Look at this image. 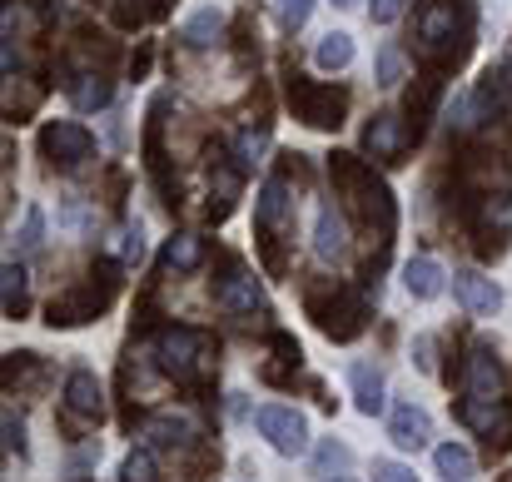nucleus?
Masks as SVG:
<instances>
[{
    "label": "nucleus",
    "instance_id": "1",
    "mask_svg": "<svg viewBox=\"0 0 512 482\" xmlns=\"http://www.w3.org/2000/svg\"><path fill=\"white\" fill-rule=\"evenodd\" d=\"M254 428H259V438H264L279 458H304V453H309V418L294 413V408H284V403H264V408L254 413Z\"/></svg>",
    "mask_w": 512,
    "mask_h": 482
},
{
    "label": "nucleus",
    "instance_id": "2",
    "mask_svg": "<svg viewBox=\"0 0 512 482\" xmlns=\"http://www.w3.org/2000/svg\"><path fill=\"white\" fill-rule=\"evenodd\" d=\"M453 294H458V304H463L473 319H493V314L503 309V289H498L483 269H458V274H453Z\"/></svg>",
    "mask_w": 512,
    "mask_h": 482
},
{
    "label": "nucleus",
    "instance_id": "3",
    "mask_svg": "<svg viewBox=\"0 0 512 482\" xmlns=\"http://www.w3.org/2000/svg\"><path fill=\"white\" fill-rule=\"evenodd\" d=\"M388 438H393V448H403V453L428 448V438H433L428 408H418V403H393V413H388Z\"/></svg>",
    "mask_w": 512,
    "mask_h": 482
},
{
    "label": "nucleus",
    "instance_id": "4",
    "mask_svg": "<svg viewBox=\"0 0 512 482\" xmlns=\"http://www.w3.org/2000/svg\"><path fill=\"white\" fill-rule=\"evenodd\" d=\"M40 145H45L50 160L65 164V169H75V164H85L95 155V140H90L85 125H50V130L40 135Z\"/></svg>",
    "mask_w": 512,
    "mask_h": 482
},
{
    "label": "nucleus",
    "instance_id": "5",
    "mask_svg": "<svg viewBox=\"0 0 512 482\" xmlns=\"http://www.w3.org/2000/svg\"><path fill=\"white\" fill-rule=\"evenodd\" d=\"M314 254H319V264H343L348 259V219L334 204H324L314 214Z\"/></svg>",
    "mask_w": 512,
    "mask_h": 482
},
{
    "label": "nucleus",
    "instance_id": "6",
    "mask_svg": "<svg viewBox=\"0 0 512 482\" xmlns=\"http://www.w3.org/2000/svg\"><path fill=\"white\" fill-rule=\"evenodd\" d=\"M348 393H353V408L363 418H378L388 408V393H383V373L373 363H348Z\"/></svg>",
    "mask_w": 512,
    "mask_h": 482
},
{
    "label": "nucleus",
    "instance_id": "7",
    "mask_svg": "<svg viewBox=\"0 0 512 482\" xmlns=\"http://www.w3.org/2000/svg\"><path fill=\"white\" fill-rule=\"evenodd\" d=\"M199 358H204V333H194V328H170V333L160 338V363H165L170 373H189Z\"/></svg>",
    "mask_w": 512,
    "mask_h": 482
},
{
    "label": "nucleus",
    "instance_id": "8",
    "mask_svg": "<svg viewBox=\"0 0 512 482\" xmlns=\"http://www.w3.org/2000/svg\"><path fill=\"white\" fill-rule=\"evenodd\" d=\"M65 403L75 418H100L105 413V393H100V378L90 368H75L70 383H65Z\"/></svg>",
    "mask_w": 512,
    "mask_h": 482
},
{
    "label": "nucleus",
    "instance_id": "9",
    "mask_svg": "<svg viewBox=\"0 0 512 482\" xmlns=\"http://www.w3.org/2000/svg\"><path fill=\"white\" fill-rule=\"evenodd\" d=\"M403 289H408V299H418V304L438 299V294H443V269H438V259H428V254L408 259V264H403Z\"/></svg>",
    "mask_w": 512,
    "mask_h": 482
},
{
    "label": "nucleus",
    "instance_id": "10",
    "mask_svg": "<svg viewBox=\"0 0 512 482\" xmlns=\"http://www.w3.org/2000/svg\"><path fill=\"white\" fill-rule=\"evenodd\" d=\"M179 35H184V45H189V50H209V45L224 35V10H219V5H199V10L184 20V30H179Z\"/></svg>",
    "mask_w": 512,
    "mask_h": 482
},
{
    "label": "nucleus",
    "instance_id": "11",
    "mask_svg": "<svg viewBox=\"0 0 512 482\" xmlns=\"http://www.w3.org/2000/svg\"><path fill=\"white\" fill-rule=\"evenodd\" d=\"M498 388H503L498 358H493L488 348H473V358H468V393H473V398H498Z\"/></svg>",
    "mask_w": 512,
    "mask_h": 482
},
{
    "label": "nucleus",
    "instance_id": "12",
    "mask_svg": "<svg viewBox=\"0 0 512 482\" xmlns=\"http://www.w3.org/2000/svg\"><path fill=\"white\" fill-rule=\"evenodd\" d=\"M219 304H224L229 314H254V309H264V289H259V279L234 274V279L219 289Z\"/></svg>",
    "mask_w": 512,
    "mask_h": 482
},
{
    "label": "nucleus",
    "instance_id": "13",
    "mask_svg": "<svg viewBox=\"0 0 512 482\" xmlns=\"http://www.w3.org/2000/svg\"><path fill=\"white\" fill-rule=\"evenodd\" d=\"M473 468H478V463H473V453H468L463 443H438V448H433V473L443 482H468Z\"/></svg>",
    "mask_w": 512,
    "mask_h": 482
},
{
    "label": "nucleus",
    "instance_id": "14",
    "mask_svg": "<svg viewBox=\"0 0 512 482\" xmlns=\"http://www.w3.org/2000/svg\"><path fill=\"white\" fill-rule=\"evenodd\" d=\"M314 65H319L324 75L348 70V65H353V35H348V30H329V35L314 45Z\"/></svg>",
    "mask_w": 512,
    "mask_h": 482
},
{
    "label": "nucleus",
    "instance_id": "15",
    "mask_svg": "<svg viewBox=\"0 0 512 482\" xmlns=\"http://www.w3.org/2000/svg\"><path fill=\"white\" fill-rule=\"evenodd\" d=\"M284 214H289V184H284V179H264L259 204H254V219H259L264 229H274V224H284Z\"/></svg>",
    "mask_w": 512,
    "mask_h": 482
},
{
    "label": "nucleus",
    "instance_id": "16",
    "mask_svg": "<svg viewBox=\"0 0 512 482\" xmlns=\"http://www.w3.org/2000/svg\"><path fill=\"white\" fill-rule=\"evenodd\" d=\"M348 468H353V448L339 443V438H324L319 453H314V463H309L314 478H334V473H348Z\"/></svg>",
    "mask_w": 512,
    "mask_h": 482
},
{
    "label": "nucleus",
    "instance_id": "17",
    "mask_svg": "<svg viewBox=\"0 0 512 482\" xmlns=\"http://www.w3.org/2000/svg\"><path fill=\"white\" fill-rule=\"evenodd\" d=\"M363 145H368L373 155H393V150L403 145V125H398V115H373V125H368Z\"/></svg>",
    "mask_w": 512,
    "mask_h": 482
},
{
    "label": "nucleus",
    "instance_id": "18",
    "mask_svg": "<svg viewBox=\"0 0 512 482\" xmlns=\"http://www.w3.org/2000/svg\"><path fill=\"white\" fill-rule=\"evenodd\" d=\"M110 80L105 75H80V85H70V100H75V110H105L110 105Z\"/></svg>",
    "mask_w": 512,
    "mask_h": 482
},
{
    "label": "nucleus",
    "instance_id": "19",
    "mask_svg": "<svg viewBox=\"0 0 512 482\" xmlns=\"http://www.w3.org/2000/svg\"><path fill=\"white\" fill-rule=\"evenodd\" d=\"M150 438H155L160 448H184V443L194 438V423H189L184 413H165V418L150 423Z\"/></svg>",
    "mask_w": 512,
    "mask_h": 482
},
{
    "label": "nucleus",
    "instance_id": "20",
    "mask_svg": "<svg viewBox=\"0 0 512 482\" xmlns=\"http://www.w3.org/2000/svg\"><path fill=\"white\" fill-rule=\"evenodd\" d=\"M199 239L194 234H174L170 249H165V269H174V274H189V269H199Z\"/></svg>",
    "mask_w": 512,
    "mask_h": 482
},
{
    "label": "nucleus",
    "instance_id": "21",
    "mask_svg": "<svg viewBox=\"0 0 512 482\" xmlns=\"http://www.w3.org/2000/svg\"><path fill=\"white\" fill-rule=\"evenodd\" d=\"M418 35H423L428 45H443V40L453 35V10H448V5H428V10L418 15Z\"/></svg>",
    "mask_w": 512,
    "mask_h": 482
},
{
    "label": "nucleus",
    "instance_id": "22",
    "mask_svg": "<svg viewBox=\"0 0 512 482\" xmlns=\"http://www.w3.org/2000/svg\"><path fill=\"white\" fill-rule=\"evenodd\" d=\"M5 314L20 319L25 314V269L15 259H5Z\"/></svg>",
    "mask_w": 512,
    "mask_h": 482
},
{
    "label": "nucleus",
    "instance_id": "23",
    "mask_svg": "<svg viewBox=\"0 0 512 482\" xmlns=\"http://www.w3.org/2000/svg\"><path fill=\"white\" fill-rule=\"evenodd\" d=\"M115 254H120V264H140L145 259V229L140 224H130V229H120V239H115Z\"/></svg>",
    "mask_w": 512,
    "mask_h": 482
},
{
    "label": "nucleus",
    "instance_id": "24",
    "mask_svg": "<svg viewBox=\"0 0 512 482\" xmlns=\"http://www.w3.org/2000/svg\"><path fill=\"white\" fill-rule=\"evenodd\" d=\"M120 478L125 482H155V453H150V448H135V453L125 458Z\"/></svg>",
    "mask_w": 512,
    "mask_h": 482
},
{
    "label": "nucleus",
    "instance_id": "25",
    "mask_svg": "<svg viewBox=\"0 0 512 482\" xmlns=\"http://www.w3.org/2000/svg\"><path fill=\"white\" fill-rule=\"evenodd\" d=\"M373 75H378V85H383V90H393V85L403 80V55H398L393 45H383V50H378V70H373Z\"/></svg>",
    "mask_w": 512,
    "mask_h": 482
},
{
    "label": "nucleus",
    "instance_id": "26",
    "mask_svg": "<svg viewBox=\"0 0 512 482\" xmlns=\"http://www.w3.org/2000/svg\"><path fill=\"white\" fill-rule=\"evenodd\" d=\"M40 244H45V214L30 209V214H25V229H20V254H35Z\"/></svg>",
    "mask_w": 512,
    "mask_h": 482
},
{
    "label": "nucleus",
    "instance_id": "27",
    "mask_svg": "<svg viewBox=\"0 0 512 482\" xmlns=\"http://www.w3.org/2000/svg\"><path fill=\"white\" fill-rule=\"evenodd\" d=\"M314 5H319V0H279V20H284V30H299V25L314 15Z\"/></svg>",
    "mask_w": 512,
    "mask_h": 482
},
{
    "label": "nucleus",
    "instance_id": "28",
    "mask_svg": "<svg viewBox=\"0 0 512 482\" xmlns=\"http://www.w3.org/2000/svg\"><path fill=\"white\" fill-rule=\"evenodd\" d=\"M373 482H418V478H413V468H403L393 458H378L373 463Z\"/></svg>",
    "mask_w": 512,
    "mask_h": 482
},
{
    "label": "nucleus",
    "instance_id": "29",
    "mask_svg": "<svg viewBox=\"0 0 512 482\" xmlns=\"http://www.w3.org/2000/svg\"><path fill=\"white\" fill-rule=\"evenodd\" d=\"M5 448L25 458V423H20V413H15V408H5Z\"/></svg>",
    "mask_w": 512,
    "mask_h": 482
},
{
    "label": "nucleus",
    "instance_id": "30",
    "mask_svg": "<svg viewBox=\"0 0 512 482\" xmlns=\"http://www.w3.org/2000/svg\"><path fill=\"white\" fill-rule=\"evenodd\" d=\"M413 363H418V373H428V378L438 373V363H433V338H428V333L413 338Z\"/></svg>",
    "mask_w": 512,
    "mask_h": 482
},
{
    "label": "nucleus",
    "instance_id": "31",
    "mask_svg": "<svg viewBox=\"0 0 512 482\" xmlns=\"http://www.w3.org/2000/svg\"><path fill=\"white\" fill-rule=\"evenodd\" d=\"M403 15V0H368V20L373 25H393Z\"/></svg>",
    "mask_w": 512,
    "mask_h": 482
},
{
    "label": "nucleus",
    "instance_id": "32",
    "mask_svg": "<svg viewBox=\"0 0 512 482\" xmlns=\"http://www.w3.org/2000/svg\"><path fill=\"white\" fill-rule=\"evenodd\" d=\"M334 5H339V10H353V5H358V0H334Z\"/></svg>",
    "mask_w": 512,
    "mask_h": 482
},
{
    "label": "nucleus",
    "instance_id": "33",
    "mask_svg": "<svg viewBox=\"0 0 512 482\" xmlns=\"http://www.w3.org/2000/svg\"><path fill=\"white\" fill-rule=\"evenodd\" d=\"M343 482H348V478H343Z\"/></svg>",
    "mask_w": 512,
    "mask_h": 482
}]
</instances>
